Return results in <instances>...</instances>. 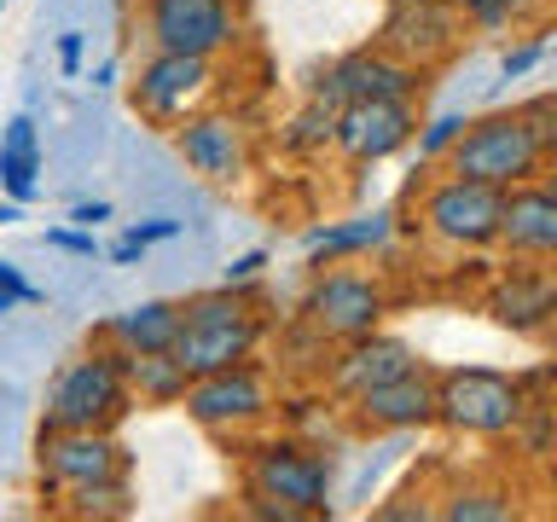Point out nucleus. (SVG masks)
<instances>
[{"mask_svg": "<svg viewBox=\"0 0 557 522\" xmlns=\"http://www.w3.org/2000/svg\"><path fill=\"white\" fill-rule=\"evenodd\" d=\"M337 464L302 442H268L244 464V511L268 522H313L331 517Z\"/></svg>", "mask_w": 557, "mask_h": 522, "instance_id": "f257e3e1", "label": "nucleus"}, {"mask_svg": "<svg viewBox=\"0 0 557 522\" xmlns=\"http://www.w3.org/2000/svg\"><path fill=\"white\" fill-rule=\"evenodd\" d=\"M261 337V313L250 302V290H203L181 302V325H174V343L169 355L186 365V377H203V372H221V365H238V360H256Z\"/></svg>", "mask_w": 557, "mask_h": 522, "instance_id": "f03ea898", "label": "nucleus"}, {"mask_svg": "<svg viewBox=\"0 0 557 522\" xmlns=\"http://www.w3.org/2000/svg\"><path fill=\"white\" fill-rule=\"evenodd\" d=\"M442 163H447V174H465V181L511 191V186L552 169V146L517 111H494V116H470Z\"/></svg>", "mask_w": 557, "mask_h": 522, "instance_id": "7ed1b4c3", "label": "nucleus"}, {"mask_svg": "<svg viewBox=\"0 0 557 522\" xmlns=\"http://www.w3.org/2000/svg\"><path fill=\"white\" fill-rule=\"evenodd\" d=\"M522 412H529V395H522L517 372H499V365H453V372H435V424L453 435L511 442Z\"/></svg>", "mask_w": 557, "mask_h": 522, "instance_id": "20e7f679", "label": "nucleus"}, {"mask_svg": "<svg viewBox=\"0 0 557 522\" xmlns=\"http://www.w3.org/2000/svg\"><path fill=\"white\" fill-rule=\"evenodd\" d=\"M134 412L128 377H122L116 348H87L82 360L59 365V377L47 383L41 430H116Z\"/></svg>", "mask_w": 557, "mask_h": 522, "instance_id": "39448f33", "label": "nucleus"}, {"mask_svg": "<svg viewBox=\"0 0 557 522\" xmlns=\"http://www.w3.org/2000/svg\"><path fill=\"white\" fill-rule=\"evenodd\" d=\"M302 320L320 343H348V337H366L389 320V285L372 273H355V268H337L331 273L320 268L313 285L302 290Z\"/></svg>", "mask_w": 557, "mask_h": 522, "instance_id": "423d86ee", "label": "nucleus"}, {"mask_svg": "<svg viewBox=\"0 0 557 522\" xmlns=\"http://www.w3.org/2000/svg\"><path fill=\"white\" fill-rule=\"evenodd\" d=\"M499 198H505L499 186L465 181V174H442L418 198V226H424V238L447 244V250H494Z\"/></svg>", "mask_w": 557, "mask_h": 522, "instance_id": "0eeeda50", "label": "nucleus"}, {"mask_svg": "<svg viewBox=\"0 0 557 522\" xmlns=\"http://www.w3.org/2000/svg\"><path fill=\"white\" fill-rule=\"evenodd\" d=\"M151 52H191V59H221L238 47L244 17L233 0H146L139 7Z\"/></svg>", "mask_w": 557, "mask_h": 522, "instance_id": "6e6552de", "label": "nucleus"}, {"mask_svg": "<svg viewBox=\"0 0 557 522\" xmlns=\"http://www.w3.org/2000/svg\"><path fill=\"white\" fill-rule=\"evenodd\" d=\"M181 407L191 424L215 430V435H233V430H256L261 418L273 412V383L256 360H238V365H221V372H203V377H186V395Z\"/></svg>", "mask_w": 557, "mask_h": 522, "instance_id": "1a4fd4ad", "label": "nucleus"}, {"mask_svg": "<svg viewBox=\"0 0 557 522\" xmlns=\"http://www.w3.org/2000/svg\"><path fill=\"white\" fill-rule=\"evenodd\" d=\"M41 487L47 494H76V487H104L128 482V447L116 442V430H41Z\"/></svg>", "mask_w": 557, "mask_h": 522, "instance_id": "9d476101", "label": "nucleus"}, {"mask_svg": "<svg viewBox=\"0 0 557 522\" xmlns=\"http://www.w3.org/2000/svg\"><path fill=\"white\" fill-rule=\"evenodd\" d=\"M221 70L215 59H191V52H151L134 76V111L174 128L181 116L203 111L209 94H215Z\"/></svg>", "mask_w": 557, "mask_h": 522, "instance_id": "9b49d317", "label": "nucleus"}, {"mask_svg": "<svg viewBox=\"0 0 557 522\" xmlns=\"http://www.w3.org/2000/svg\"><path fill=\"white\" fill-rule=\"evenodd\" d=\"M412 134H418L412 99H355V104H337V116H331V151L360 169L407 151Z\"/></svg>", "mask_w": 557, "mask_h": 522, "instance_id": "f8f14e48", "label": "nucleus"}, {"mask_svg": "<svg viewBox=\"0 0 557 522\" xmlns=\"http://www.w3.org/2000/svg\"><path fill=\"white\" fill-rule=\"evenodd\" d=\"M418 82H424V70L395 59V52L383 47H366V52H343V59H331L320 76L308 82V99L320 104H355V99H418Z\"/></svg>", "mask_w": 557, "mask_h": 522, "instance_id": "ddd939ff", "label": "nucleus"}, {"mask_svg": "<svg viewBox=\"0 0 557 522\" xmlns=\"http://www.w3.org/2000/svg\"><path fill=\"white\" fill-rule=\"evenodd\" d=\"M174 151H181V163L191 174H203V181L215 186H233L244 169H250V128H244V116L233 111H191L174 122Z\"/></svg>", "mask_w": 557, "mask_h": 522, "instance_id": "4468645a", "label": "nucleus"}, {"mask_svg": "<svg viewBox=\"0 0 557 522\" xmlns=\"http://www.w3.org/2000/svg\"><path fill=\"white\" fill-rule=\"evenodd\" d=\"M487 320L511 337H546L557 320V285L546 261H517V268H499L494 285L482 296Z\"/></svg>", "mask_w": 557, "mask_h": 522, "instance_id": "2eb2a0df", "label": "nucleus"}, {"mask_svg": "<svg viewBox=\"0 0 557 522\" xmlns=\"http://www.w3.org/2000/svg\"><path fill=\"white\" fill-rule=\"evenodd\" d=\"M494 250H505L511 261H552L557 256V191L546 174H534V181H522L499 198Z\"/></svg>", "mask_w": 557, "mask_h": 522, "instance_id": "dca6fc26", "label": "nucleus"}, {"mask_svg": "<svg viewBox=\"0 0 557 522\" xmlns=\"http://www.w3.org/2000/svg\"><path fill=\"white\" fill-rule=\"evenodd\" d=\"M348 412H355L360 430H377V435L430 430L435 424V372L412 365V372H400L389 383H372V389L348 395Z\"/></svg>", "mask_w": 557, "mask_h": 522, "instance_id": "f3484780", "label": "nucleus"}, {"mask_svg": "<svg viewBox=\"0 0 557 522\" xmlns=\"http://www.w3.org/2000/svg\"><path fill=\"white\" fill-rule=\"evenodd\" d=\"M377 47L424 70V64L447 59V52L459 47V12H453L447 0H389Z\"/></svg>", "mask_w": 557, "mask_h": 522, "instance_id": "a211bd4d", "label": "nucleus"}, {"mask_svg": "<svg viewBox=\"0 0 557 522\" xmlns=\"http://www.w3.org/2000/svg\"><path fill=\"white\" fill-rule=\"evenodd\" d=\"M412 365H424V360H418V348L407 337H389V331L377 325V331H366V337L343 343V355L331 360V389L348 400V395L372 389V383H389L400 372H412Z\"/></svg>", "mask_w": 557, "mask_h": 522, "instance_id": "6ab92c4d", "label": "nucleus"}, {"mask_svg": "<svg viewBox=\"0 0 557 522\" xmlns=\"http://www.w3.org/2000/svg\"><path fill=\"white\" fill-rule=\"evenodd\" d=\"M395 238V215L377 209V215H360V221H331V226H308L302 233V256L313 268H331V261H355V256H372Z\"/></svg>", "mask_w": 557, "mask_h": 522, "instance_id": "aec40b11", "label": "nucleus"}, {"mask_svg": "<svg viewBox=\"0 0 557 522\" xmlns=\"http://www.w3.org/2000/svg\"><path fill=\"white\" fill-rule=\"evenodd\" d=\"M174 325H181V302L151 296V302H134V308L111 313V320L99 325V343L116 348V355H151V348L174 343Z\"/></svg>", "mask_w": 557, "mask_h": 522, "instance_id": "412c9836", "label": "nucleus"}, {"mask_svg": "<svg viewBox=\"0 0 557 522\" xmlns=\"http://www.w3.org/2000/svg\"><path fill=\"white\" fill-rule=\"evenodd\" d=\"M0 191L12 203H29L41 191V128H35V116H12L0 128Z\"/></svg>", "mask_w": 557, "mask_h": 522, "instance_id": "4be33fe9", "label": "nucleus"}, {"mask_svg": "<svg viewBox=\"0 0 557 522\" xmlns=\"http://www.w3.org/2000/svg\"><path fill=\"white\" fill-rule=\"evenodd\" d=\"M122 377H128V395L139 407H181V395H186V365L174 360L169 348L122 355Z\"/></svg>", "mask_w": 557, "mask_h": 522, "instance_id": "5701e85b", "label": "nucleus"}, {"mask_svg": "<svg viewBox=\"0 0 557 522\" xmlns=\"http://www.w3.org/2000/svg\"><path fill=\"white\" fill-rule=\"evenodd\" d=\"M447 522H511L517 517V499L505 487H487V482H465L453 487L447 505H442Z\"/></svg>", "mask_w": 557, "mask_h": 522, "instance_id": "b1692460", "label": "nucleus"}, {"mask_svg": "<svg viewBox=\"0 0 557 522\" xmlns=\"http://www.w3.org/2000/svg\"><path fill=\"white\" fill-rule=\"evenodd\" d=\"M331 104H320V99H308L302 111H296L290 122H285V134H278V146L285 151H325L331 146Z\"/></svg>", "mask_w": 557, "mask_h": 522, "instance_id": "393cba45", "label": "nucleus"}, {"mask_svg": "<svg viewBox=\"0 0 557 522\" xmlns=\"http://www.w3.org/2000/svg\"><path fill=\"white\" fill-rule=\"evenodd\" d=\"M70 517H128V482H104V487H76L64 494Z\"/></svg>", "mask_w": 557, "mask_h": 522, "instance_id": "a878e982", "label": "nucleus"}, {"mask_svg": "<svg viewBox=\"0 0 557 522\" xmlns=\"http://www.w3.org/2000/svg\"><path fill=\"white\" fill-rule=\"evenodd\" d=\"M465 122H470L465 111H442V116L418 122V134H412V139H418V163H424V169H430V163H442V157L453 151V139H459Z\"/></svg>", "mask_w": 557, "mask_h": 522, "instance_id": "bb28decb", "label": "nucleus"}, {"mask_svg": "<svg viewBox=\"0 0 557 522\" xmlns=\"http://www.w3.org/2000/svg\"><path fill=\"white\" fill-rule=\"evenodd\" d=\"M453 12L465 17V24H476L487 35H499V29H511L517 24V12H511V0H447Z\"/></svg>", "mask_w": 557, "mask_h": 522, "instance_id": "cd10ccee", "label": "nucleus"}, {"mask_svg": "<svg viewBox=\"0 0 557 522\" xmlns=\"http://www.w3.org/2000/svg\"><path fill=\"white\" fill-rule=\"evenodd\" d=\"M511 111L529 122V128L546 139V146L557 151V94H534V99H522V104H511Z\"/></svg>", "mask_w": 557, "mask_h": 522, "instance_id": "c85d7f7f", "label": "nucleus"}, {"mask_svg": "<svg viewBox=\"0 0 557 522\" xmlns=\"http://www.w3.org/2000/svg\"><path fill=\"white\" fill-rule=\"evenodd\" d=\"M540 64H546V41H522V47H505V59H499V82H522V76H534Z\"/></svg>", "mask_w": 557, "mask_h": 522, "instance_id": "c756f323", "label": "nucleus"}, {"mask_svg": "<svg viewBox=\"0 0 557 522\" xmlns=\"http://www.w3.org/2000/svg\"><path fill=\"white\" fill-rule=\"evenodd\" d=\"M261 268H268V250H244V256H233V261L221 268V285H226V290H256Z\"/></svg>", "mask_w": 557, "mask_h": 522, "instance_id": "7c9ffc66", "label": "nucleus"}, {"mask_svg": "<svg viewBox=\"0 0 557 522\" xmlns=\"http://www.w3.org/2000/svg\"><path fill=\"white\" fill-rule=\"evenodd\" d=\"M47 250H64V256H99V244L87 226H52L47 233Z\"/></svg>", "mask_w": 557, "mask_h": 522, "instance_id": "2f4dec72", "label": "nucleus"}, {"mask_svg": "<svg viewBox=\"0 0 557 522\" xmlns=\"http://www.w3.org/2000/svg\"><path fill=\"white\" fill-rule=\"evenodd\" d=\"M0 290H7V296H12L17 308H29V302H47V296L35 290L29 278H24V273H17V261H0Z\"/></svg>", "mask_w": 557, "mask_h": 522, "instance_id": "473e14b6", "label": "nucleus"}, {"mask_svg": "<svg viewBox=\"0 0 557 522\" xmlns=\"http://www.w3.org/2000/svg\"><path fill=\"white\" fill-rule=\"evenodd\" d=\"M128 233H134V238L151 250V244H169V238H181V221H174V215H151V221H134Z\"/></svg>", "mask_w": 557, "mask_h": 522, "instance_id": "72a5a7b5", "label": "nucleus"}, {"mask_svg": "<svg viewBox=\"0 0 557 522\" xmlns=\"http://www.w3.org/2000/svg\"><path fill=\"white\" fill-rule=\"evenodd\" d=\"M82 52H87V35L82 29H64L59 35V70H64V76H76V70H82Z\"/></svg>", "mask_w": 557, "mask_h": 522, "instance_id": "f704fd0d", "label": "nucleus"}, {"mask_svg": "<svg viewBox=\"0 0 557 522\" xmlns=\"http://www.w3.org/2000/svg\"><path fill=\"white\" fill-rule=\"evenodd\" d=\"M70 221L94 233V226H104V221H111V203H104V198H94V203H76V209H70Z\"/></svg>", "mask_w": 557, "mask_h": 522, "instance_id": "c9c22d12", "label": "nucleus"}, {"mask_svg": "<svg viewBox=\"0 0 557 522\" xmlns=\"http://www.w3.org/2000/svg\"><path fill=\"white\" fill-rule=\"evenodd\" d=\"M139 256H146V244H139L134 233H122V238L111 244V261H116V268H134V261H139Z\"/></svg>", "mask_w": 557, "mask_h": 522, "instance_id": "e433bc0d", "label": "nucleus"}, {"mask_svg": "<svg viewBox=\"0 0 557 522\" xmlns=\"http://www.w3.org/2000/svg\"><path fill=\"white\" fill-rule=\"evenodd\" d=\"M94 87H116V59H104V64L94 70Z\"/></svg>", "mask_w": 557, "mask_h": 522, "instance_id": "4c0bfd02", "label": "nucleus"}, {"mask_svg": "<svg viewBox=\"0 0 557 522\" xmlns=\"http://www.w3.org/2000/svg\"><path fill=\"white\" fill-rule=\"evenodd\" d=\"M17 221H24V203L7 198V203H0V226H17Z\"/></svg>", "mask_w": 557, "mask_h": 522, "instance_id": "58836bf2", "label": "nucleus"}, {"mask_svg": "<svg viewBox=\"0 0 557 522\" xmlns=\"http://www.w3.org/2000/svg\"><path fill=\"white\" fill-rule=\"evenodd\" d=\"M511 12L522 17V12H546V0H511Z\"/></svg>", "mask_w": 557, "mask_h": 522, "instance_id": "ea45409f", "label": "nucleus"}, {"mask_svg": "<svg viewBox=\"0 0 557 522\" xmlns=\"http://www.w3.org/2000/svg\"><path fill=\"white\" fill-rule=\"evenodd\" d=\"M12 308H17V302H12V296H7V290H0V320H7V313H12Z\"/></svg>", "mask_w": 557, "mask_h": 522, "instance_id": "a19ab883", "label": "nucleus"}]
</instances>
